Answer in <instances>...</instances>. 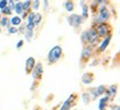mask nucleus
Listing matches in <instances>:
<instances>
[{
    "instance_id": "nucleus-16",
    "label": "nucleus",
    "mask_w": 120,
    "mask_h": 110,
    "mask_svg": "<svg viewBox=\"0 0 120 110\" xmlns=\"http://www.w3.org/2000/svg\"><path fill=\"white\" fill-rule=\"evenodd\" d=\"M10 23L12 25V27H16V28H17L18 26H21V18L19 17V16L12 17L11 20H10Z\"/></svg>"
},
{
    "instance_id": "nucleus-3",
    "label": "nucleus",
    "mask_w": 120,
    "mask_h": 110,
    "mask_svg": "<svg viewBox=\"0 0 120 110\" xmlns=\"http://www.w3.org/2000/svg\"><path fill=\"white\" fill-rule=\"evenodd\" d=\"M87 34H88V45L91 47L96 46L99 42V36L94 29V27H91L89 30H87Z\"/></svg>"
},
{
    "instance_id": "nucleus-14",
    "label": "nucleus",
    "mask_w": 120,
    "mask_h": 110,
    "mask_svg": "<svg viewBox=\"0 0 120 110\" xmlns=\"http://www.w3.org/2000/svg\"><path fill=\"white\" fill-rule=\"evenodd\" d=\"M109 100H110V99H109V97H108L107 95H106L105 97L100 98V99H99V110H106Z\"/></svg>"
},
{
    "instance_id": "nucleus-32",
    "label": "nucleus",
    "mask_w": 120,
    "mask_h": 110,
    "mask_svg": "<svg viewBox=\"0 0 120 110\" xmlns=\"http://www.w3.org/2000/svg\"><path fill=\"white\" fill-rule=\"evenodd\" d=\"M43 4H45V7H46L45 9H46V10H48V9H49V8H48V7H49V1H43Z\"/></svg>"
},
{
    "instance_id": "nucleus-21",
    "label": "nucleus",
    "mask_w": 120,
    "mask_h": 110,
    "mask_svg": "<svg viewBox=\"0 0 120 110\" xmlns=\"http://www.w3.org/2000/svg\"><path fill=\"white\" fill-rule=\"evenodd\" d=\"M0 25L2 26V27L9 28V27H10V20H9V18L8 17H1V19H0Z\"/></svg>"
},
{
    "instance_id": "nucleus-1",
    "label": "nucleus",
    "mask_w": 120,
    "mask_h": 110,
    "mask_svg": "<svg viewBox=\"0 0 120 110\" xmlns=\"http://www.w3.org/2000/svg\"><path fill=\"white\" fill-rule=\"evenodd\" d=\"M62 56V48L61 46H55L53 48L50 49L49 53H48V64H56L57 61L61 58Z\"/></svg>"
},
{
    "instance_id": "nucleus-2",
    "label": "nucleus",
    "mask_w": 120,
    "mask_h": 110,
    "mask_svg": "<svg viewBox=\"0 0 120 110\" xmlns=\"http://www.w3.org/2000/svg\"><path fill=\"white\" fill-rule=\"evenodd\" d=\"M94 29L97 31L99 37H102V38H106L108 36H111L112 32V28L111 26L109 25L108 22H101L94 27Z\"/></svg>"
},
{
    "instance_id": "nucleus-31",
    "label": "nucleus",
    "mask_w": 120,
    "mask_h": 110,
    "mask_svg": "<svg viewBox=\"0 0 120 110\" xmlns=\"http://www.w3.org/2000/svg\"><path fill=\"white\" fill-rule=\"evenodd\" d=\"M111 110H120V108L118 105H113V106H111Z\"/></svg>"
},
{
    "instance_id": "nucleus-5",
    "label": "nucleus",
    "mask_w": 120,
    "mask_h": 110,
    "mask_svg": "<svg viewBox=\"0 0 120 110\" xmlns=\"http://www.w3.org/2000/svg\"><path fill=\"white\" fill-rule=\"evenodd\" d=\"M106 86L103 85H100L98 86V87H94V88H91L90 89V97H92L91 99H97L98 97H100V96H102V95H105V92H106Z\"/></svg>"
},
{
    "instance_id": "nucleus-4",
    "label": "nucleus",
    "mask_w": 120,
    "mask_h": 110,
    "mask_svg": "<svg viewBox=\"0 0 120 110\" xmlns=\"http://www.w3.org/2000/svg\"><path fill=\"white\" fill-rule=\"evenodd\" d=\"M67 21H68L69 26H71L72 28H78V27L82 23L83 19H82L81 16L76 15V13H72V15H70L69 17H67Z\"/></svg>"
},
{
    "instance_id": "nucleus-12",
    "label": "nucleus",
    "mask_w": 120,
    "mask_h": 110,
    "mask_svg": "<svg viewBox=\"0 0 120 110\" xmlns=\"http://www.w3.org/2000/svg\"><path fill=\"white\" fill-rule=\"evenodd\" d=\"M110 40H111V36H108V37H106V38H103L102 42L99 45V51H100V52H103V51L106 50V48L109 46Z\"/></svg>"
},
{
    "instance_id": "nucleus-20",
    "label": "nucleus",
    "mask_w": 120,
    "mask_h": 110,
    "mask_svg": "<svg viewBox=\"0 0 120 110\" xmlns=\"http://www.w3.org/2000/svg\"><path fill=\"white\" fill-rule=\"evenodd\" d=\"M81 98H82V101H83L85 105H89L90 101H91V98H90L89 92H83L82 93V96H81Z\"/></svg>"
},
{
    "instance_id": "nucleus-22",
    "label": "nucleus",
    "mask_w": 120,
    "mask_h": 110,
    "mask_svg": "<svg viewBox=\"0 0 120 110\" xmlns=\"http://www.w3.org/2000/svg\"><path fill=\"white\" fill-rule=\"evenodd\" d=\"M41 19H42V17H41V15L40 13H34V21H32V23L34 25V27L36 26H38L40 22H41Z\"/></svg>"
},
{
    "instance_id": "nucleus-23",
    "label": "nucleus",
    "mask_w": 120,
    "mask_h": 110,
    "mask_svg": "<svg viewBox=\"0 0 120 110\" xmlns=\"http://www.w3.org/2000/svg\"><path fill=\"white\" fill-rule=\"evenodd\" d=\"M40 4H41V2H40L39 0H34V1H31V8L34 9V10H38L39 7H40Z\"/></svg>"
},
{
    "instance_id": "nucleus-19",
    "label": "nucleus",
    "mask_w": 120,
    "mask_h": 110,
    "mask_svg": "<svg viewBox=\"0 0 120 110\" xmlns=\"http://www.w3.org/2000/svg\"><path fill=\"white\" fill-rule=\"evenodd\" d=\"M30 8H31V1H29V0L22 1V9H23V12H29Z\"/></svg>"
},
{
    "instance_id": "nucleus-13",
    "label": "nucleus",
    "mask_w": 120,
    "mask_h": 110,
    "mask_svg": "<svg viewBox=\"0 0 120 110\" xmlns=\"http://www.w3.org/2000/svg\"><path fill=\"white\" fill-rule=\"evenodd\" d=\"M116 93H117V85H112L106 90L105 95H107L108 97H109V99H112V98L116 96Z\"/></svg>"
},
{
    "instance_id": "nucleus-29",
    "label": "nucleus",
    "mask_w": 120,
    "mask_h": 110,
    "mask_svg": "<svg viewBox=\"0 0 120 110\" xmlns=\"http://www.w3.org/2000/svg\"><path fill=\"white\" fill-rule=\"evenodd\" d=\"M15 6H16V1H12V0L8 1V8H10L12 11H13V9H15Z\"/></svg>"
},
{
    "instance_id": "nucleus-17",
    "label": "nucleus",
    "mask_w": 120,
    "mask_h": 110,
    "mask_svg": "<svg viewBox=\"0 0 120 110\" xmlns=\"http://www.w3.org/2000/svg\"><path fill=\"white\" fill-rule=\"evenodd\" d=\"M15 12L17 13V15H22L23 12V9H22V1H18L16 2V6H15Z\"/></svg>"
},
{
    "instance_id": "nucleus-15",
    "label": "nucleus",
    "mask_w": 120,
    "mask_h": 110,
    "mask_svg": "<svg viewBox=\"0 0 120 110\" xmlns=\"http://www.w3.org/2000/svg\"><path fill=\"white\" fill-rule=\"evenodd\" d=\"M80 4H81L82 7V15L81 17L82 19L85 20V19H87V18L89 17V7H88V4H86V2L85 1H80Z\"/></svg>"
},
{
    "instance_id": "nucleus-26",
    "label": "nucleus",
    "mask_w": 120,
    "mask_h": 110,
    "mask_svg": "<svg viewBox=\"0 0 120 110\" xmlns=\"http://www.w3.org/2000/svg\"><path fill=\"white\" fill-rule=\"evenodd\" d=\"M1 13H4V15H6V16H10V15L12 13V10H11L10 8H8V6H7L4 9L1 10Z\"/></svg>"
},
{
    "instance_id": "nucleus-28",
    "label": "nucleus",
    "mask_w": 120,
    "mask_h": 110,
    "mask_svg": "<svg viewBox=\"0 0 120 110\" xmlns=\"http://www.w3.org/2000/svg\"><path fill=\"white\" fill-rule=\"evenodd\" d=\"M7 6H8V1L7 0H0V10L4 9Z\"/></svg>"
},
{
    "instance_id": "nucleus-11",
    "label": "nucleus",
    "mask_w": 120,
    "mask_h": 110,
    "mask_svg": "<svg viewBox=\"0 0 120 110\" xmlns=\"http://www.w3.org/2000/svg\"><path fill=\"white\" fill-rule=\"evenodd\" d=\"M94 80V76L92 72H86L81 77V82L85 83V85H90Z\"/></svg>"
},
{
    "instance_id": "nucleus-34",
    "label": "nucleus",
    "mask_w": 120,
    "mask_h": 110,
    "mask_svg": "<svg viewBox=\"0 0 120 110\" xmlns=\"http://www.w3.org/2000/svg\"><path fill=\"white\" fill-rule=\"evenodd\" d=\"M0 34H1V28H0Z\"/></svg>"
},
{
    "instance_id": "nucleus-7",
    "label": "nucleus",
    "mask_w": 120,
    "mask_h": 110,
    "mask_svg": "<svg viewBox=\"0 0 120 110\" xmlns=\"http://www.w3.org/2000/svg\"><path fill=\"white\" fill-rule=\"evenodd\" d=\"M31 77L34 78V79H37V80H40L41 79V77L43 75V67H42V64H36L34 68L32 69V71H31Z\"/></svg>"
},
{
    "instance_id": "nucleus-10",
    "label": "nucleus",
    "mask_w": 120,
    "mask_h": 110,
    "mask_svg": "<svg viewBox=\"0 0 120 110\" xmlns=\"http://www.w3.org/2000/svg\"><path fill=\"white\" fill-rule=\"evenodd\" d=\"M34 66H36V59H34V57H29V58L26 60V66H25L27 75L31 73V71H32V69L34 68Z\"/></svg>"
},
{
    "instance_id": "nucleus-33",
    "label": "nucleus",
    "mask_w": 120,
    "mask_h": 110,
    "mask_svg": "<svg viewBox=\"0 0 120 110\" xmlns=\"http://www.w3.org/2000/svg\"><path fill=\"white\" fill-rule=\"evenodd\" d=\"M0 19H1V13H0Z\"/></svg>"
},
{
    "instance_id": "nucleus-30",
    "label": "nucleus",
    "mask_w": 120,
    "mask_h": 110,
    "mask_svg": "<svg viewBox=\"0 0 120 110\" xmlns=\"http://www.w3.org/2000/svg\"><path fill=\"white\" fill-rule=\"evenodd\" d=\"M22 46H23V40H19L17 43V49H20Z\"/></svg>"
},
{
    "instance_id": "nucleus-9",
    "label": "nucleus",
    "mask_w": 120,
    "mask_h": 110,
    "mask_svg": "<svg viewBox=\"0 0 120 110\" xmlns=\"http://www.w3.org/2000/svg\"><path fill=\"white\" fill-rule=\"evenodd\" d=\"M92 47L89 46V45H86L83 47V50H82V53H81V61L82 62H87L88 60L90 59V57L92 55Z\"/></svg>"
},
{
    "instance_id": "nucleus-8",
    "label": "nucleus",
    "mask_w": 120,
    "mask_h": 110,
    "mask_svg": "<svg viewBox=\"0 0 120 110\" xmlns=\"http://www.w3.org/2000/svg\"><path fill=\"white\" fill-rule=\"evenodd\" d=\"M76 99H77V95L76 93H72V95H70L69 98L66 100V101L62 103V106L60 108V110H70L72 108V106L75 105V102H76Z\"/></svg>"
},
{
    "instance_id": "nucleus-18",
    "label": "nucleus",
    "mask_w": 120,
    "mask_h": 110,
    "mask_svg": "<svg viewBox=\"0 0 120 110\" xmlns=\"http://www.w3.org/2000/svg\"><path fill=\"white\" fill-rule=\"evenodd\" d=\"M64 8L68 12H72L75 9V2L73 1H66L64 2Z\"/></svg>"
},
{
    "instance_id": "nucleus-27",
    "label": "nucleus",
    "mask_w": 120,
    "mask_h": 110,
    "mask_svg": "<svg viewBox=\"0 0 120 110\" xmlns=\"http://www.w3.org/2000/svg\"><path fill=\"white\" fill-rule=\"evenodd\" d=\"M16 32H18V29L16 28V27H12V26H10V27L8 28V34H16Z\"/></svg>"
},
{
    "instance_id": "nucleus-24",
    "label": "nucleus",
    "mask_w": 120,
    "mask_h": 110,
    "mask_svg": "<svg viewBox=\"0 0 120 110\" xmlns=\"http://www.w3.org/2000/svg\"><path fill=\"white\" fill-rule=\"evenodd\" d=\"M81 40L82 42L85 43V45H88V34H87V30H85L81 34Z\"/></svg>"
},
{
    "instance_id": "nucleus-6",
    "label": "nucleus",
    "mask_w": 120,
    "mask_h": 110,
    "mask_svg": "<svg viewBox=\"0 0 120 110\" xmlns=\"http://www.w3.org/2000/svg\"><path fill=\"white\" fill-rule=\"evenodd\" d=\"M99 20L101 22H107L110 19V11L107 8V6L99 7Z\"/></svg>"
},
{
    "instance_id": "nucleus-25",
    "label": "nucleus",
    "mask_w": 120,
    "mask_h": 110,
    "mask_svg": "<svg viewBox=\"0 0 120 110\" xmlns=\"http://www.w3.org/2000/svg\"><path fill=\"white\" fill-rule=\"evenodd\" d=\"M25 36H26V40L29 42V41H31V39L34 37V31H26Z\"/></svg>"
},
{
    "instance_id": "nucleus-35",
    "label": "nucleus",
    "mask_w": 120,
    "mask_h": 110,
    "mask_svg": "<svg viewBox=\"0 0 120 110\" xmlns=\"http://www.w3.org/2000/svg\"><path fill=\"white\" fill-rule=\"evenodd\" d=\"M75 110H77V109H75Z\"/></svg>"
}]
</instances>
